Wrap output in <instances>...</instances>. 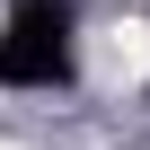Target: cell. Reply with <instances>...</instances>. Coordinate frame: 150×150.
Listing matches in <instances>:
<instances>
[{
    "label": "cell",
    "mask_w": 150,
    "mask_h": 150,
    "mask_svg": "<svg viewBox=\"0 0 150 150\" xmlns=\"http://www.w3.org/2000/svg\"><path fill=\"white\" fill-rule=\"evenodd\" d=\"M106 71H115V80H150V27H115Z\"/></svg>",
    "instance_id": "1"
}]
</instances>
